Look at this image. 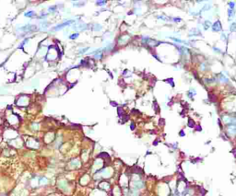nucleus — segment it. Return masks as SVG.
<instances>
[{
    "label": "nucleus",
    "instance_id": "1",
    "mask_svg": "<svg viewBox=\"0 0 236 196\" xmlns=\"http://www.w3.org/2000/svg\"><path fill=\"white\" fill-rule=\"evenodd\" d=\"M226 129H227V133H228V134H230V135H236V124H235L227 125Z\"/></svg>",
    "mask_w": 236,
    "mask_h": 196
},
{
    "label": "nucleus",
    "instance_id": "2",
    "mask_svg": "<svg viewBox=\"0 0 236 196\" xmlns=\"http://www.w3.org/2000/svg\"><path fill=\"white\" fill-rule=\"evenodd\" d=\"M212 29H213V30H215V31H220V30H222V26L220 24V22L219 20L214 22V24L212 25Z\"/></svg>",
    "mask_w": 236,
    "mask_h": 196
},
{
    "label": "nucleus",
    "instance_id": "3",
    "mask_svg": "<svg viewBox=\"0 0 236 196\" xmlns=\"http://www.w3.org/2000/svg\"><path fill=\"white\" fill-rule=\"evenodd\" d=\"M234 14H235L234 9H230V8H229V10H228V16H229V18L234 17Z\"/></svg>",
    "mask_w": 236,
    "mask_h": 196
},
{
    "label": "nucleus",
    "instance_id": "4",
    "mask_svg": "<svg viewBox=\"0 0 236 196\" xmlns=\"http://www.w3.org/2000/svg\"><path fill=\"white\" fill-rule=\"evenodd\" d=\"M235 153H236V148H235Z\"/></svg>",
    "mask_w": 236,
    "mask_h": 196
}]
</instances>
